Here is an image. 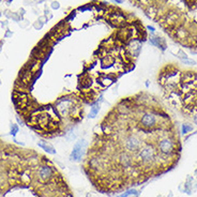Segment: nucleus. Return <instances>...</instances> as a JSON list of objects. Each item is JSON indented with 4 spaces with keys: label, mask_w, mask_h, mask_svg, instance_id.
Listing matches in <instances>:
<instances>
[{
    "label": "nucleus",
    "mask_w": 197,
    "mask_h": 197,
    "mask_svg": "<svg viewBox=\"0 0 197 197\" xmlns=\"http://www.w3.org/2000/svg\"><path fill=\"white\" fill-rule=\"evenodd\" d=\"M145 93L125 97L103 119L84 160V172L97 191L115 194L139 185L177 162L161 150L169 133L168 116Z\"/></svg>",
    "instance_id": "1"
},
{
    "label": "nucleus",
    "mask_w": 197,
    "mask_h": 197,
    "mask_svg": "<svg viewBox=\"0 0 197 197\" xmlns=\"http://www.w3.org/2000/svg\"><path fill=\"white\" fill-rule=\"evenodd\" d=\"M0 197H74L55 163L0 138Z\"/></svg>",
    "instance_id": "2"
}]
</instances>
